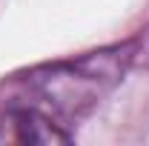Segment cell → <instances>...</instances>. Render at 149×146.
I'll list each match as a JSON object with an SVG mask.
<instances>
[{
	"label": "cell",
	"mask_w": 149,
	"mask_h": 146,
	"mask_svg": "<svg viewBox=\"0 0 149 146\" xmlns=\"http://www.w3.org/2000/svg\"><path fill=\"white\" fill-rule=\"evenodd\" d=\"M132 69V40L97 52L46 63L17 80L20 100L35 103L63 126L89 112L109 95Z\"/></svg>",
	"instance_id": "cell-1"
},
{
	"label": "cell",
	"mask_w": 149,
	"mask_h": 146,
	"mask_svg": "<svg viewBox=\"0 0 149 146\" xmlns=\"http://www.w3.org/2000/svg\"><path fill=\"white\" fill-rule=\"evenodd\" d=\"M74 135L35 103L12 97L0 112V143H69Z\"/></svg>",
	"instance_id": "cell-2"
},
{
	"label": "cell",
	"mask_w": 149,
	"mask_h": 146,
	"mask_svg": "<svg viewBox=\"0 0 149 146\" xmlns=\"http://www.w3.org/2000/svg\"><path fill=\"white\" fill-rule=\"evenodd\" d=\"M132 69H149V29L132 37Z\"/></svg>",
	"instance_id": "cell-3"
}]
</instances>
